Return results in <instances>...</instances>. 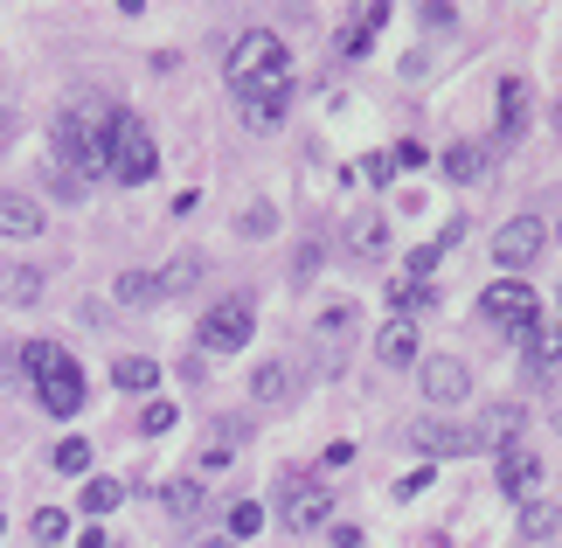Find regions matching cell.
Instances as JSON below:
<instances>
[{
	"mask_svg": "<svg viewBox=\"0 0 562 548\" xmlns=\"http://www.w3.org/2000/svg\"><path fill=\"white\" fill-rule=\"evenodd\" d=\"M154 167H160L154 133H146L133 112H112V181L139 188V181H154Z\"/></svg>",
	"mask_w": 562,
	"mask_h": 548,
	"instance_id": "7a4b0ae2",
	"label": "cell"
},
{
	"mask_svg": "<svg viewBox=\"0 0 562 548\" xmlns=\"http://www.w3.org/2000/svg\"><path fill=\"white\" fill-rule=\"evenodd\" d=\"M375 355L389 368H403V361H417V320H389L382 334H375Z\"/></svg>",
	"mask_w": 562,
	"mask_h": 548,
	"instance_id": "2e32d148",
	"label": "cell"
},
{
	"mask_svg": "<svg viewBox=\"0 0 562 548\" xmlns=\"http://www.w3.org/2000/svg\"><path fill=\"white\" fill-rule=\"evenodd\" d=\"M119 500H125L119 479H91V487H83V514H112Z\"/></svg>",
	"mask_w": 562,
	"mask_h": 548,
	"instance_id": "f1b7e54d",
	"label": "cell"
},
{
	"mask_svg": "<svg viewBox=\"0 0 562 548\" xmlns=\"http://www.w3.org/2000/svg\"><path fill=\"white\" fill-rule=\"evenodd\" d=\"M202 500H209V487H202V479H167V487H160V507L167 514H202Z\"/></svg>",
	"mask_w": 562,
	"mask_h": 548,
	"instance_id": "7402d4cb",
	"label": "cell"
},
{
	"mask_svg": "<svg viewBox=\"0 0 562 548\" xmlns=\"http://www.w3.org/2000/svg\"><path fill=\"white\" fill-rule=\"evenodd\" d=\"M501 493L528 507V500L542 493V458H528V451H501Z\"/></svg>",
	"mask_w": 562,
	"mask_h": 548,
	"instance_id": "7c38bea8",
	"label": "cell"
},
{
	"mask_svg": "<svg viewBox=\"0 0 562 548\" xmlns=\"http://www.w3.org/2000/svg\"><path fill=\"white\" fill-rule=\"evenodd\" d=\"M340 244H348L355 257H389V215L382 209H355L348 230H340Z\"/></svg>",
	"mask_w": 562,
	"mask_h": 548,
	"instance_id": "30bf717a",
	"label": "cell"
},
{
	"mask_svg": "<svg viewBox=\"0 0 562 548\" xmlns=\"http://www.w3.org/2000/svg\"><path fill=\"white\" fill-rule=\"evenodd\" d=\"M480 313H486L493 326H507V334H514V340H521V334H528V326H535V320H542V299H535V292H528V284H521V278H493V284H486V292H480Z\"/></svg>",
	"mask_w": 562,
	"mask_h": 548,
	"instance_id": "277c9868",
	"label": "cell"
},
{
	"mask_svg": "<svg viewBox=\"0 0 562 548\" xmlns=\"http://www.w3.org/2000/svg\"><path fill=\"white\" fill-rule=\"evenodd\" d=\"M154 284H160V299H181V292H194V284H202V257H175L167 271H154Z\"/></svg>",
	"mask_w": 562,
	"mask_h": 548,
	"instance_id": "603a6c76",
	"label": "cell"
},
{
	"mask_svg": "<svg viewBox=\"0 0 562 548\" xmlns=\"http://www.w3.org/2000/svg\"><path fill=\"white\" fill-rule=\"evenodd\" d=\"M514 430H521V403H493V410H486V424H480V445L507 451V445H514Z\"/></svg>",
	"mask_w": 562,
	"mask_h": 548,
	"instance_id": "ffe728a7",
	"label": "cell"
},
{
	"mask_svg": "<svg viewBox=\"0 0 562 548\" xmlns=\"http://www.w3.org/2000/svg\"><path fill=\"white\" fill-rule=\"evenodd\" d=\"M348 326H355V305L340 299V305H327V313H319V340L340 347V340H348Z\"/></svg>",
	"mask_w": 562,
	"mask_h": 548,
	"instance_id": "83f0119b",
	"label": "cell"
},
{
	"mask_svg": "<svg viewBox=\"0 0 562 548\" xmlns=\"http://www.w3.org/2000/svg\"><path fill=\"white\" fill-rule=\"evenodd\" d=\"M555 521H562L555 500H528V507H521V535H528V541H549V535H555Z\"/></svg>",
	"mask_w": 562,
	"mask_h": 548,
	"instance_id": "484cf974",
	"label": "cell"
},
{
	"mask_svg": "<svg viewBox=\"0 0 562 548\" xmlns=\"http://www.w3.org/2000/svg\"><path fill=\"white\" fill-rule=\"evenodd\" d=\"M42 223H49V215H42L29 194H0V236H42Z\"/></svg>",
	"mask_w": 562,
	"mask_h": 548,
	"instance_id": "9a60e30c",
	"label": "cell"
},
{
	"mask_svg": "<svg viewBox=\"0 0 562 548\" xmlns=\"http://www.w3.org/2000/svg\"><path fill=\"white\" fill-rule=\"evenodd\" d=\"M265 528V507H257V500H244V507H229V535L244 541V535H257Z\"/></svg>",
	"mask_w": 562,
	"mask_h": 548,
	"instance_id": "1f68e13d",
	"label": "cell"
},
{
	"mask_svg": "<svg viewBox=\"0 0 562 548\" xmlns=\"http://www.w3.org/2000/svg\"><path fill=\"white\" fill-rule=\"evenodd\" d=\"M278 521H285L292 535H313L334 521V487H319V479H292L285 493H278Z\"/></svg>",
	"mask_w": 562,
	"mask_h": 548,
	"instance_id": "5b68a950",
	"label": "cell"
},
{
	"mask_svg": "<svg viewBox=\"0 0 562 548\" xmlns=\"http://www.w3.org/2000/svg\"><path fill=\"white\" fill-rule=\"evenodd\" d=\"M83 548H119V541L112 535H83Z\"/></svg>",
	"mask_w": 562,
	"mask_h": 548,
	"instance_id": "8d00e7d4",
	"label": "cell"
},
{
	"mask_svg": "<svg viewBox=\"0 0 562 548\" xmlns=\"http://www.w3.org/2000/svg\"><path fill=\"white\" fill-rule=\"evenodd\" d=\"M175 424H181V410H175V403H146V410H139V430H146V437H167Z\"/></svg>",
	"mask_w": 562,
	"mask_h": 548,
	"instance_id": "4dcf8cb0",
	"label": "cell"
},
{
	"mask_svg": "<svg viewBox=\"0 0 562 548\" xmlns=\"http://www.w3.org/2000/svg\"><path fill=\"white\" fill-rule=\"evenodd\" d=\"M285 98L292 91H244V125L250 133H278L285 125Z\"/></svg>",
	"mask_w": 562,
	"mask_h": 548,
	"instance_id": "5bb4252c",
	"label": "cell"
},
{
	"mask_svg": "<svg viewBox=\"0 0 562 548\" xmlns=\"http://www.w3.org/2000/svg\"><path fill=\"white\" fill-rule=\"evenodd\" d=\"M438 257H445V244H424L417 257H409V278H430V271H438Z\"/></svg>",
	"mask_w": 562,
	"mask_h": 548,
	"instance_id": "e575fe53",
	"label": "cell"
},
{
	"mask_svg": "<svg viewBox=\"0 0 562 548\" xmlns=\"http://www.w3.org/2000/svg\"><path fill=\"white\" fill-rule=\"evenodd\" d=\"M0 299H8V305L42 299V271L35 265H0Z\"/></svg>",
	"mask_w": 562,
	"mask_h": 548,
	"instance_id": "44dd1931",
	"label": "cell"
},
{
	"mask_svg": "<svg viewBox=\"0 0 562 548\" xmlns=\"http://www.w3.org/2000/svg\"><path fill=\"white\" fill-rule=\"evenodd\" d=\"M409 445H417L424 458H465V451H486L480 430L465 424H409Z\"/></svg>",
	"mask_w": 562,
	"mask_h": 548,
	"instance_id": "52a82bcc",
	"label": "cell"
},
{
	"mask_svg": "<svg viewBox=\"0 0 562 548\" xmlns=\"http://www.w3.org/2000/svg\"><path fill=\"white\" fill-rule=\"evenodd\" d=\"M417 382H424V396H430V403H445V410L472 396V376H465V361H451V355H430Z\"/></svg>",
	"mask_w": 562,
	"mask_h": 548,
	"instance_id": "9c48e42d",
	"label": "cell"
},
{
	"mask_svg": "<svg viewBox=\"0 0 562 548\" xmlns=\"http://www.w3.org/2000/svg\"><path fill=\"white\" fill-rule=\"evenodd\" d=\"M555 313H562V292H555Z\"/></svg>",
	"mask_w": 562,
	"mask_h": 548,
	"instance_id": "f35d334b",
	"label": "cell"
},
{
	"mask_svg": "<svg viewBox=\"0 0 562 548\" xmlns=\"http://www.w3.org/2000/svg\"><path fill=\"white\" fill-rule=\"evenodd\" d=\"M56 466L63 472H83V466H91V445H83V437H63V445H56Z\"/></svg>",
	"mask_w": 562,
	"mask_h": 548,
	"instance_id": "d6a6232c",
	"label": "cell"
},
{
	"mask_svg": "<svg viewBox=\"0 0 562 548\" xmlns=\"http://www.w3.org/2000/svg\"><path fill=\"white\" fill-rule=\"evenodd\" d=\"M35 396H42V410H49V416H77V410H83V376H77V361L63 355L49 376L35 382Z\"/></svg>",
	"mask_w": 562,
	"mask_h": 548,
	"instance_id": "ba28073f",
	"label": "cell"
},
{
	"mask_svg": "<svg viewBox=\"0 0 562 548\" xmlns=\"http://www.w3.org/2000/svg\"><path fill=\"white\" fill-rule=\"evenodd\" d=\"M424 160H430V153H424L417 139H403V146H396V167H424Z\"/></svg>",
	"mask_w": 562,
	"mask_h": 548,
	"instance_id": "d590c367",
	"label": "cell"
},
{
	"mask_svg": "<svg viewBox=\"0 0 562 548\" xmlns=\"http://www.w3.org/2000/svg\"><path fill=\"white\" fill-rule=\"evenodd\" d=\"M202 548H236V541H202Z\"/></svg>",
	"mask_w": 562,
	"mask_h": 548,
	"instance_id": "74e56055",
	"label": "cell"
},
{
	"mask_svg": "<svg viewBox=\"0 0 562 548\" xmlns=\"http://www.w3.org/2000/svg\"><path fill=\"white\" fill-rule=\"evenodd\" d=\"M445 174H451V181H480V174H486V146H472V139L445 146Z\"/></svg>",
	"mask_w": 562,
	"mask_h": 548,
	"instance_id": "cb8c5ba5",
	"label": "cell"
},
{
	"mask_svg": "<svg viewBox=\"0 0 562 548\" xmlns=\"http://www.w3.org/2000/svg\"><path fill=\"white\" fill-rule=\"evenodd\" d=\"M112 299L119 305H146V299H160V284H154V271H119L112 278Z\"/></svg>",
	"mask_w": 562,
	"mask_h": 548,
	"instance_id": "d4e9b609",
	"label": "cell"
},
{
	"mask_svg": "<svg viewBox=\"0 0 562 548\" xmlns=\"http://www.w3.org/2000/svg\"><path fill=\"white\" fill-rule=\"evenodd\" d=\"M493 125H501V139H521V125H528V83H521V77H507V83H501Z\"/></svg>",
	"mask_w": 562,
	"mask_h": 548,
	"instance_id": "4fadbf2b",
	"label": "cell"
},
{
	"mask_svg": "<svg viewBox=\"0 0 562 548\" xmlns=\"http://www.w3.org/2000/svg\"><path fill=\"white\" fill-rule=\"evenodd\" d=\"M292 389H299V382H292L285 361H265V368L250 376V396H257V403H292Z\"/></svg>",
	"mask_w": 562,
	"mask_h": 548,
	"instance_id": "d6986e66",
	"label": "cell"
},
{
	"mask_svg": "<svg viewBox=\"0 0 562 548\" xmlns=\"http://www.w3.org/2000/svg\"><path fill=\"white\" fill-rule=\"evenodd\" d=\"M542 215H514V223H501V236H493V265H507V278L521 271V265H535L542 257Z\"/></svg>",
	"mask_w": 562,
	"mask_h": 548,
	"instance_id": "8992f818",
	"label": "cell"
},
{
	"mask_svg": "<svg viewBox=\"0 0 562 548\" xmlns=\"http://www.w3.org/2000/svg\"><path fill=\"white\" fill-rule=\"evenodd\" d=\"M236 466V424H229V437H209L202 445V472H229Z\"/></svg>",
	"mask_w": 562,
	"mask_h": 548,
	"instance_id": "f546056e",
	"label": "cell"
},
{
	"mask_svg": "<svg viewBox=\"0 0 562 548\" xmlns=\"http://www.w3.org/2000/svg\"><path fill=\"white\" fill-rule=\"evenodd\" d=\"M112 389H125V396H146V389H160V361H146V355L112 361Z\"/></svg>",
	"mask_w": 562,
	"mask_h": 548,
	"instance_id": "ac0fdd59",
	"label": "cell"
},
{
	"mask_svg": "<svg viewBox=\"0 0 562 548\" xmlns=\"http://www.w3.org/2000/svg\"><path fill=\"white\" fill-rule=\"evenodd\" d=\"M223 77H229L236 98L244 91H292V56H285V42L271 29H244L229 42V56H223Z\"/></svg>",
	"mask_w": 562,
	"mask_h": 548,
	"instance_id": "6da1fadb",
	"label": "cell"
},
{
	"mask_svg": "<svg viewBox=\"0 0 562 548\" xmlns=\"http://www.w3.org/2000/svg\"><path fill=\"white\" fill-rule=\"evenodd\" d=\"M389 305H409V313H417V305H430V292L424 284H389Z\"/></svg>",
	"mask_w": 562,
	"mask_h": 548,
	"instance_id": "836d02e7",
	"label": "cell"
},
{
	"mask_svg": "<svg viewBox=\"0 0 562 548\" xmlns=\"http://www.w3.org/2000/svg\"><path fill=\"white\" fill-rule=\"evenodd\" d=\"M250 334H257V305L244 292L215 299L202 313V355H236V347H250Z\"/></svg>",
	"mask_w": 562,
	"mask_h": 548,
	"instance_id": "3957f363",
	"label": "cell"
},
{
	"mask_svg": "<svg viewBox=\"0 0 562 548\" xmlns=\"http://www.w3.org/2000/svg\"><path fill=\"white\" fill-rule=\"evenodd\" d=\"M521 355H528V376H555L562 361V320H535L521 334Z\"/></svg>",
	"mask_w": 562,
	"mask_h": 548,
	"instance_id": "8fae6325",
	"label": "cell"
},
{
	"mask_svg": "<svg viewBox=\"0 0 562 548\" xmlns=\"http://www.w3.org/2000/svg\"><path fill=\"white\" fill-rule=\"evenodd\" d=\"M389 29V8H361L348 29H340V56H369V42Z\"/></svg>",
	"mask_w": 562,
	"mask_h": 548,
	"instance_id": "e0dca14e",
	"label": "cell"
},
{
	"mask_svg": "<svg viewBox=\"0 0 562 548\" xmlns=\"http://www.w3.org/2000/svg\"><path fill=\"white\" fill-rule=\"evenodd\" d=\"M29 528H35V548H56L63 535H70V514H63V507H35Z\"/></svg>",
	"mask_w": 562,
	"mask_h": 548,
	"instance_id": "4316f807",
	"label": "cell"
}]
</instances>
